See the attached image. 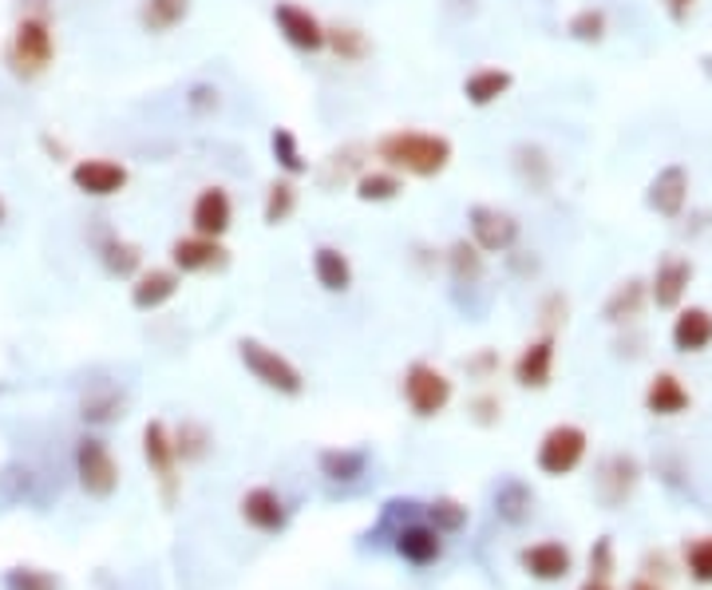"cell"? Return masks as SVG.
<instances>
[{
  "instance_id": "5",
  "label": "cell",
  "mask_w": 712,
  "mask_h": 590,
  "mask_svg": "<svg viewBox=\"0 0 712 590\" xmlns=\"http://www.w3.org/2000/svg\"><path fill=\"white\" fill-rule=\"evenodd\" d=\"M142 460L151 467L155 484H159L162 499L174 504L182 492V476H179V452H174V436L162 420H147L142 424Z\"/></svg>"
},
{
  "instance_id": "16",
  "label": "cell",
  "mask_w": 712,
  "mask_h": 590,
  "mask_svg": "<svg viewBox=\"0 0 712 590\" xmlns=\"http://www.w3.org/2000/svg\"><path fill=\"white\" fill-rule=\"evenodd\" d=\"M182 289V274L171 266H151V270H139L131 277V305L139 314H155L162 305H171Z\"/></svg>"
},
{
  "instance_id": "27",
  "label": "cell",
  "mask_w": 712,
  "mask_h": 590,
  "mask_svg": "<svg viewBox=\"0 0 712 590\" xmlns=\"http://www.w3.org/2000/svg\"><path fill=\"white\" fill-rule=\"evenodd\" d=\"M511 167L519 175L522 187H531L534 194H546L554 182V159L542 151L539 144H519L511 151Z\"/></svg>"
},
{
  "instance_id": "25",
  "label": "cell",
  "mask_w": 712,
  "mask_h": 590,
  "mask_svg": "<svg viewBox=\"0 0 712 590\" xmlns=\"http://www.w3.org/2000/svg\"><path fill=\"white\" fill-rule=\"evenodd\" d=\"M314 277L325 294H349L352 282H357V270H352L349 254L341 246H317L314 250Z\"/></svg>"
},
{
  "instance_id": "21",
  "label": "cell",
  "mask_w": 712,
  "mask_h": 590,
  "mask_svg": "<svg viewBox=\"0 0 712 590\" xmlns=\"http://www.w3.org/2000/svg\"><path fill=\"white\" fill-rule=\"evenodd\" d=\"M519 567L539 582H562L574 571V555L562 542H531L519 551Z\"/></svg>"
},
{
  "instance_id": "35",
  "label": "cell",
  "mask_w": 712,
  "mask_h": 590,
  "mask_svg": "<svg viewBox=\"0 0 712 590\" xmlns=\"http://www.w3.org/2000/svg\"><path fill=\"white\" fill-rule=\"evenodd\" d=\"M297 202H301L297 179L277 175V179L266 187V199H262V222H266V226H285V222L297 214Z\"/></svg>"
},
{
  "instance_id": "39",
  "label": "cell",
  "mask_w": 712,
  "mask_h": 590,
  "mask_svg": "<svg viewBox=\"0 0 712 590\" xmlns=\"http://www.w3.org/2000/svg\"><path fill=\"white\" fill-rule=\"evenodd\" d=\"M467 519H471V512H467L459 499H451V495H439V499H432V504H427V524L436 527L439 535L464 531Z\"/></svg>"
},
{
  "instance_id": "9",
  "label": "cell",
  "mask_w": 712,
  "mask_h": 590,
  "mask_svg": "<svg viewBox=\"0 0 712 590\" xmlns=\"http://www.w3.org/2000/svg\"><path fill=\"white\" fill-rule=\"evenodd\" d=\"M586 447H589V436L578 429V424H554V429L542 436L534 464H539L542 476L562 480L586 460Z\"/></svg>"
},
{
  "instance_id": "40",
  "label": "cell",
  "mask_w": 712,
  "mask_h": 590,
  "mask_svg": "<svg viewBox=\"0 0 712 590\" xmlns=\"http://www.w3.org/2000/svg\"><path fill=\"white\" fill-rule=\"evenodd\" d=\"M609 32V17L602 9H578L566 20V36L578 44H602Z\"/></svg>"
},
{
  "instance_id": "13",
  "label": "cell",
  "mask_w": 712,
  "mask_h": 590,
  "mask_svg": "<svg viewBox=\"0 0 712 590\" xmlns=\"http://www.w3.org/2000/svg\"><path fill=\"white\" fill-rule=\"evenodd\" d=\"M693 277H697V266L689 257L665 254L661 262H657L653 277H649V302H653L657 309H681L684 294L693 286Z\"/></svg>"
},
{
  "instance_id": "31",
  "label": "cell",
  "mask_w": 712,
  "mask_h": 590,
  "mask_svg": "<svg viewBox=\"0 0 712 590\" xmlns=\"http://www.w3.org/2000/svg\"><path fill=\"white\" fill-rule=\"evenodd\" d=\"M325 52L341 64H364L372 56V36L357 24H325Z\"/></svg>"
},
{
  "instance_id": "26",
  "label": "cell",
  "mask_w": 712,
  "mask_h": 590,
  "mask_svg": "<svg viewBox=\"0 0 712 590\" xmlns=\"http://www.w3.org/2000/svg\"><path fill=\"white\" fill-rule=\"evenodd\" d=\"M646 302H649V282H641V277H626V282H617V286L609 289L606 305H602V317H606L609 325H629V322L641 317Z\"/></svg>"
},
{
  "instance_id": "30",
  "label": "cell",
  "mask_w": 712,
  "mask_h": 590,
  "mask_svg": "<svg viewBox=\"0 0 712 590\" xmlns=\"http://www.w3.org/2000/svg\"><path fill=\"white\" fill-rule=\"evenodd\" d=\"M99 262H104L107 277H119V282H131L135 274L142 270V246L124 234H107L99 242Z\"/></svg>"
},
{
  "instance_id": "43",
  "label": "cell",
  "mask_w": 712,
  "mask_h": 590,
  "mask_svg": "<svg viewBox=\"0 0 712 590\" xmlns=\"http://www.w3.org/2000/svg\"><path fill=\"white\" fill-rule=\"evenodd\" d=\"M219 107H222V87L219 84H206V80H199V84H190V92H187V112L190 115H219Z\"/></svg>"
},
{
  "instance_id": "51",
  "label": "cell",
  "mask_w": 712,
  "mask_h": 590,
  "mask_svg": "<svg viewBox=\"0 0 712 590\" xmlns=\"http://www.w3.org/2000/svg\"><path fill=\"white\" fill-rule=\"evenodd\" d=\"M9 222V202H4V194H0V226Z\"/></svg>"
},
{
  "instance_id": "3",
  "label": "cell",
  "mask_w": 712,
  "mask_h": 590,
  "mask_svg": "<svg viewBox=\"0 0 712 590\" xmlns=\"http://www.w3.org/2000/svg\"><path fill=\"white\" fill-rule=\"evenodd\" d=\"M237 361H242V369H246L262 389L277 392V397L297 400L305 392V372L297 369L285 352H277L274 345H266V341H257V337H242V341H237Z\"/></svg>"
},
{
  "instance_id": "37",
  "label": "cell",
  "mask_w": 712,
  "mask_h": 590,
  "mask_svg": "<svg viewBox=\"0 0 712 590\" xmlns=\"http://www.w3.org/2000/svg\"><path fill=\"white\" fill-rule=\"evenodd\" d=\"M531 507H534V492L519 480H507L499 492H495V515L503 519V524H522V519H531Z\"/></svg>"
},
{
  "instance_id": "34",
  "label": "cell",
  "mask_w": 712,
  "mask_h": 590,
  "mask_svg": "<svg viewBox=\"0 0 712 590\" xmlns=\"http://www.w3.org/2000/svg\"><path fill=\"white\" fill-rule=\"evenodd\" d=\"M269 155H274L277 171L289 175V179H301V175L314 171V162L305 159L301 139H297L294 127H281V124H277L274 131H269Z\"/></svg>"
},
{
  "instance_id": "36",
  "label": "cell",
  "mask_w": 712,
  "mask_h": 590,
  "mask_svg": "<svg viewBox=\"0 0 712 590\" xmlns=\"http://www.w3.org/2000/svg\"><path fill=\"white\" fill-rule=\"evenodd\" d=\"M124 409H127V397L115 384H95L79 400V417L87 424H115V420H124Z\"/></svg>"
},
{
  "instance_id": "45",
  "label": "cell",
  "mask_w": 712,
  "mask_h": 590,
  "mask_svg": "<svg viewBox=\"0 0 712 590\" xmlns=\"http://www.w3.org/2000/svg\"><path fill=\"white\" fill-rule=\"evenodd\" d=\"M464 369H467V377H475V381H491L495 372H499V352L483 345V349H475L471 357H467Z\"/></svg>"
},
{
  "instance_id": "49",
  "label": "cell",
  "mask_w": 712,
  "mask_h": 590,
  "mask_svg": "<svg viewBox=\"0 0 712 590\" xmlns=\"http://www.w3.org/2000/svg\"><path fill=\"white\" fill-rule=\"evenodd\" d=\"M582 590H614V587H609V579H594V575H589V582Z\"/></svg>"
},
{
  "instance_id": "19",
  "label": "cell",
  "mask_w": 712,
  "mask_h": 590,
  "mask_svg": "<svg viewBox=\"0 0 712 590\" xmlns=\"http://www.w3.org/2000/svg\"><path fill=\"white\" fill-rule=\"evenodd\" d=\"M637 480H641V464L626 452H614V456L602 460L598 467V495L606 507H621L634 495Z\"/></svg>"
},
{
  "instance_id": "1",
  "label": "cell",
  "mask_w": 712,
  "mask_h": 590,
  "mask_svg": "<svg viewBox=\"0 0 712 590\" xmlns=\"http://www.w3.org/2000/svg\"><path fill=\"white\" fill-rule=\"evenodd\" d=\"M372 155L380 167H392L404 179H439L456 159V144L439 131H416V127H396L384 131L372 144Z\"/></svg>"
},
{
  "instance_id": "12",
  "label": "cell",
  "mask_w": 712,
  "mask_h": 590,
  "mask_svg": "<svg viewBox=\"0 0 712 590\" xmlns=\"http://www.w3.org/2000/svg\"><path fill=\"white\" fill-rule=\"evenodd\" d=\"M171 270L179 274H219L230 266V250L222 239H202V234H187V239L171 242Z\"/></svg>"
},
{
  "instance_id": "10",
  "label": "cell",
  "mask_w": 712,
  "mask_h": 590,
  "mask_svg": "<svg viewBox=\"0 0 712 590\" xmlns=\"http://www.w3.org/2000/svg\"><path fill=\"white\" fill-rule=\"evenodd\" d=\"M269 17H274V29L281 32V40L294 52H305V56L325 52V20L314 9H305L297 0H277Z\"/></svg>"
},
{
  "instance_id": "29",
  "label": "cell",
  "mask_w": 712,
  "mask_h": 590,
  "mask_svg": "<svg viewBox=\"0 0 712 590\" xmlns=\"http://www.w3.org/2000/svg\"><path fill=\"white\" fill-rule=\"evenodd\" d=\"M689 404H693V397H689V389L681 384V377H673V372H657L653 381H649L646 412H653V417H681V412H689Z\"/></svg>"
},
{
  "instance_id": "11",
  "label": "cell",
  "mask_w": 712,
  "mask_h": 590,
  "mask_svg": "<svg viewBox=\"0 0 712 590\" xmlns=\"http://www.w3.org/2000/svg\"><path fill=\"white\" fill-rule=\"evenodd\" d=\"M230 226H234V199L222 182H210L194 194L190 202V234H202V239H226Z\"/></svg>"
},
{
  "instance_id": "47",
  "label": "cell",
  "mask_w": 712,
  "mask_h": 590,
  "mask_svg": "<svg viewBox=\"0 0 712 590\" xmlns=\"http://www.w3.org/2000/svg\"><path fill=\"white\" fill-rule=\"evenodd\" d=\"M40 147H44V151L52 155V159H56V162H64V159H67V147L60 144V139H52V135H40Z\"/></svg>"
},
{
  "instance_id": "8",
  "label": "cell",
  "mask_w": 712,
  "mask_h": 590,
  "mask_svg": "<svg viewBox=\"0 0 712 590\" xmlns=\"http://www.w3.org/2000/svg\"><path fill=\"white\" fill-rule=\"evenodd\" d=\"M467 230H471V242L483 254H511L519 246V219H514L511 210L503 207H491V202H475L467 210Z\"/></svg>"
},
{
  "instance_id": "33",
  "label": "cell",
  "mask_w": 712,
  "mask_h": 590,
  "mask_svg": "<svg viewBox=\"0 0 712 590\" xmlns=\"http://www.w3.org/2000/svg\"><path fill=\"white\" fill-rule=\"evenodd\" d=\"M317 467H321V476L332 480V484H352V480L364 476L369 452L364 447H325L321 456H317Z\"/></svg>"
},
{
  "instance_id": "4",
  "label": "cell",
  "mask_w": 712,
  "mask_h": 590,
  "mask_svg": "<svg viewBox=\"0 0 712 590\" xmlns=\"http://www.w3.org/2000/svg\"><path fill=\"white\" fill-rule=\"evenodd\" d=\"M400 397H404V404L412 409V417L432 420V417H439V412H447V404L456 397V381H451L439 365L412 361L408 369H404V377H400Z\"/></svg>"
},
{
  "instance_id": "6",
  "label": "cell",
  "mask_w": 712,
  "mask_h": 590,
  "mask_svg": "<svg viewBox=\"0 0 712 590\" xmlns=\"http://www.w3.org/2000/svg\"><path fill=\"white\" fill-rule=\"evenodd\" d=\"M76 480H79V487H84V495H92V499H111V495L119 492V464H115L107 440L79 436Z\"/></svg>"
},
{
  "instance_id": "46",
  "label": "cell",
  "mask_w": 712,
  "mask_h": 590,
  "mask_svg": "<svg viewBox=\"0 0 712 590\" xmlns=\"http://www.w3.org/2000/svg\"><path fill=\"white\" fill-rule=\"evenodd\" d=\"M589 575H594V579H609V575H614V539H609V535H602V539L594 542V551H589Z\"/></svg>"
},
{
  "instance_id": "18",
  "label": "cell",
  "mask_w": 712,
  "mask_h": 590,
  "mask_svg": "<svg viewBox=\"0 0 712 590\" xmlns=\"http://www.w3.org/2000/svg\"><path fill=\"white\" fill-rule=\"evenodd\" d=\"M514 87V72L511 67H499V64H483V67H471L464 76V84H459V92H464L467 107H495L499 99L511 96Z\"/></svg>"
},
{
  "instance_id": "48",
  "label": "cell",
  "mask_w": 712,
  "mask_h": 590,
  "mask_svg": "<svg viewBox=\"0 0 712 590\" xmlns=\"http://www.w3.org/2000/svg\"><path fill=\"white\" fill-rule=\"evenodd\" d=\"M693 4H697V0H669V17H673V20H684Z\"/></svg>"
},
{
  "instance_id": "22",
  "label": "cell",
  "mask_w": 712,
  "mask_h": 590,
  "mask_svg": "<svg viewBox=\"0 0 712 590\" xmlns=\"http://www.w3.org/2000/svg\"><path fill=\"white\" fill-rule=\"evenodd\" d=\"M369 155H372V147H364V144L337 147V151L325 155L317 179H321V187H329V191H337V187H344V182L352 187V182H357V175L369 167Z\"/></svg>"
},
{
  "instance_id": "23",
  "label": "cell",
  "mask_w": 712,
  "mask_h": 590,
  "mask_svg": "<svg viewBox=\"0 0 712 590\" xmlns=\"http://www.w3.org/2000/svg\"><path fill=\"white\" fill-rule=\"evenodd\" d=\"M408 191V182H404V175H396L392 167H364L361 175H357V182H352V194L361 202H369V207H384V202H396L400 194Z\"/></svg>"
},
{
  "instance_id": "14",
  "label": "cell",
  "mask_w": 712,
  "mask_h": 590,
  "mask_svg": "<svg viewBox=\"0 0 712 590\" xmlns=\"http://www.w3.org/2000/svg\"><path fill=\"white\" fill-rule=\"evenodd\" d=\"M554 345H559L554 341V334H542V337H534L531 345H522V352L511 365L514 384H519V389H531V392L551 389L554 361H559V349H554Z\"/></svg>"
},
{
  "instance_id": "24",
  "label": "cell",
  "mask_w": 712,
  "mask_h": 590,
  "mask_svg": "<svg viewBox=\"0 0 712 590\" xmlns=\"http://www.w3.org/2000/svg\"><path fill=\"white\" fill-rule=\"evenodd\" d=\"M669 341L677 352H704L712 345V314L704 305H689L673 317V329H669Z\"/></svg>"
},
{
  "instance_id": "44",
  "label": "cell",
  "mask_w": 712,
  "mask_h": 590,
  "mask_svg": "<svg viewBox=\"0 0 712 590\" xmlns=\"http://www.w3.org/2000/svg\"><path fill=\"white\" fill-rule=\"evenodd\" d=\"M467 412H471V420L479 429H495V424L503 420V400L495 397V392H479V397H471Z\"/></svg>"
},
{
  "instance_id": "20",
  "label": "cell",
  "mask_w": 712,
  "mask_h": 590,
  "mask_svg": "<svg viewBox=\"0 0 712 590\" xmlns=\"http://www.w3.org/2000/svg\"><path fill=\"white\" fill-rule=\"evenodd\" d=\"M392 551L408 567H432V562L444 559V535L432 524H404L392 539Z\"/></svg>"
},
{
  "instance_id": "7",
  "label": "cell",
  "mask_w": 712,
  "mask_h": 590,
  "mask_svg": "<svg viewBox=\"0 0 712 590\" xmlns=\"http://www.w3.org/2000/svg\"><path fill=\"white\" fill-rule=\"evenodd\" d=\"M72 187H76L84 199H119V194L131 187V171L127 162L119 159H107V155H87V159L72 162L67 171Z\"/></svg>"
},
{
  "instance_id": "32",
  "label": "cell",
  "mask_w": 712,
  "mask_h": 590,
  "mask_svg": "<svg viewBox=\"0 0 712 590\" xmlns=\"http://www.w3.org/2000/svg\"><path fill=\"white\" fill-rule=\"evenodd\" d=\"M190 9H194V0H142L139 24H142V32H151V36H167V32H174L179 24H187Z\"/></svg>"
},
{
  "instance_id": "17",
  "label": "cell",
  "mask_w": 712,
  "mask_h": 590,
  "mask_svg": "<svg viewBox=\"0 0 712 590\" xmlns=\"http://www.w3.org/2000/svg\"><path fill=\"white\" fill-rule=\"evenodd\" d=\"M237 512H242V519H246L257 535H281L285 524H289V507H285V499L266 484L249 487V492L242 495Z\"/></svg>"
},
{
  "instance_id": "42",
  "label": "cell",
  "mask_w": 712,
  "mask_h": 590,
  "mask_svg": "<svg viewBox=\"0 0 712 590\" xmlns=\"http://www.w3.org/2000/svg\"><path fill=\"white\" fill-rule=\"evenodd\" d=\"M684 567H689V579L701 582V587H712V535L697 539L689 551H684Z\"/></svg>"
},
{
  "instance_id": "38",
  "label": "cell",
  "mask_w": 712,
  "mask_h": 590,
  "mask_svg": "<svg viewBox=\"0 0 712 590\" xmlns=\"http://www.w3.org/2000/svg\"><path fill=\"white\" fill-rule=\"evenodd\" d=\"M171 436H174V452H179V464H199V460L210 456V444H214L210 429L199 424V420H182Z\"/></svg>"
},
{
  "instance_id": "41",
  "label": "cell",
  "mask_w": 712,
  "mask_h": 590,
  "mask_svg": "<svg viewBox=\"0 0 712 590\" xmlns=\"http://www.w3.org/2000/svg\"><path fill=\"white\" fill-rule=\"evenodd\" d=\"M4 590H60V579L44 567H9Z\"/></svg>"
},
{
  "instance_id": "28",
  "label": "cell",
  "mask_w": 712,
  "mask_h": 590,
  "mask_svg": "<svg viewBox=\"0 0 712 590\" xmlns=\"http://www.w3.org/2000/svg\"><path fill=\"white\" fill-rule=\"evenodd\" d=\"M444 266L456 286H479L487 274V254L471 239H456L444 250Z\"/></svg>"
},
{
  "instance_id": "2",
  "label": "cell",
  "mask_w": 712,
  "mask_h": 590,
  "mask_svg": "<svg viewBox=\"0 0 712 590\" xmlns=\"http://www.w3.org/2000/svg\"><path fill=\"white\" fill-rule=\"evenodd\" d=\"M4 64L17 80L47 76V67L56 64V24L52 12H17L9 40H4Z\"/></svg>"
},
{
  "instance_id": "50",
  "label": "cell",
  "mask_w": 712,
  "mask_h": 590,
  "mask_svg": "<svg viewBox=\"0 0 712 590\" xmlns=\"http://www.w3.org/2000/svg\"><path fill=\"white\" fill-rule=\"evenodd\" d=\"M629 590H661V587H657L653 579H637V582H629Z\"/></svg>"
},
{
  "instance_id": "15",
  "label": "cell",
  "mask_w": 712,
  "mask_h": 590,
  "mask_svg": "<svg viewBox=\"0 0 712 590\" xmlns=\"http://www.w3.org/2000/svg\"><path fill=\"white\" fill-rule=\"evenodd\" d=\"M646 207L661 219H681L684 207H689V171H684L681 162H665L661 171L649 179L646 187Z\"/></svg>"
}]
</instances>
